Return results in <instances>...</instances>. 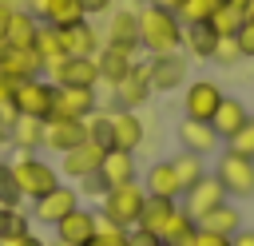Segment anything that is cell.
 <instances>
[{
	"label": "cell",
	"instance_id": "43",
	"mask_svg": "<svg viewBox=\"0 0 254 246\" xmlns=\"http://www.w3.org/2000/svg\"><path fill=\"white\" fill-rule=\"evenodd\" d=\"M234 44H238L242 60H254V24L250 20H242V28L234 32Z\"/></svg>",
	"mask_w": 254,
	"mask_h": 246
},
{
	"label": "cell",
	"instance_id": "12",
	"mask_svg": "<svg viewBox=\"0 0 254 246\" xmlns=\"http://www.w3.org/2000/svg\"><path fill=\"white\" fill-rule=\"evenodd\" d=\"M83 139H87L83 119H56V115L44 119V151H52V155H67V151L79 147Z\"/></svg>",
	"mask_w": 254,
	"mask_h": 246
},
{
	"label": "cell",
	"instance_id": "3",
	"mask_svg": "<svg viewBox=\"0 0 254 246\" xmlns=\"http://www.w3.org/2000/svg\"><path fill=\"white\" fill-rule=\"evenodd\" d=\"M214 179L222 183L226 198H250L254 194V159L222 147L218 151V163H214Z\"/></svg>",
	"mask_w": 254,
	"mask_h": 246
},
{
	"label": "cell",
	"instance_id": "23",
	"mask_svg": "<svg viewBox=\"0 0 254 246\" xmlns=\"http://www.w3.org/2000/svg\"><path fill=\"white\" fill-rule=\"evenodd\" d=\"M32 12L40 24H52V28H67V24L87 20L79 0H32Z\"/></svg>",
	"mask_w": 254,
	"mask_h": 246
},
{
	"label": "cell",
	"instance_id": "31",
	"mask_svg": "<svg viewBox=\"0 0 254 246\" xmlns=\"http://www.w3.org/2000/svg\"><path fill=\"white\" fill-rule=\"evenodd\" d=\"M32 52L40 56V63H44V71L48 67H56L67 52H64V36H60V28H52V24H40V32H36V44H32Z\"/></svg>",
	"mask_w": 254,
	"mask_h": 246
},
{
	"label": "cell",
	"instance_id": "40",
	"mask_svg": "<svg viewBox=\"0 0 254 246\" xmlns=\"http://www.w3.org/2000/svg\"><path fill=\"white\" fill-rule=\"evenodd\" d=\"M20 202H24V190L16 186V175L4 159V167H0V206H20Z\"/></svg>",
	"mask_w": 254,
	"mask_h": 246
},
{
	"label": "cell",
	"instance_id": "57",
	"mask_svg": "<svg viewBox=\"0 0 254 246\" xmlns=\"http://www.w3.org/2000/svg\"><path fill=\"white\" fill-rule=\"evenodd\" d=\"M0 4H16V0H0Z\"/></svg>",
	"mask_w": 254,
	"mask_h": 246
},
{
	"label": "cell",
	"instance_id": "42",
	"mask_svg": "<svg viewBox=\"0 0 254 246\" xmlns=\"http://www.w3.org/2000/svg\"><path fill=\"white\" fill-rule=\"evenodd\" d=\"M75 190H79V198H103V194H107V183H103V175H99V171H91V175H83V179H79V186H75Z\"/></svg>",
	"mask_w": 254,
	"mask_h": 246
},
{
	"label": "cell",
	"instance_id": "28",
	"mask_svg": "<svg viewBox=\"0 0 254 246\" xmlns=\"http://www.w3.org/2000/svg\"><path fill=\"white\" fill-rule=\"evenodd\" d=\"M0 67L12 75V79H32V75H44V63L32 48H0Z\"/></svg>",
	"mask_w": 254,
	"mask_h": 246
},
{
	"label": "cell",
	"instance_id": "14",
	"mask_svg": "<svg viewBox=\"0 0 254 246\" xmlns=\"http://www.w3.org/2000/svg\"><path fill=\"white\" fill-rule=\"evenodd\" d=\"M103 151H107V147H99V143L83 139L79 147H71L67 155H60V179H67V183H79L83 175L99 171V163H103Z\"/></svg>",
	"mask_w": 254,
	"mask_h": 246
},
{
	"label": "cell",
	"instance_id": "9",
	"mask_svg": "<svg viewBox=\"0 0 254 246\" xmlns=\"http://www.w3.org/2000/svg\"><path fill=\"white\" fill-rule=\"evenodd\" d=\"M91 111H99V99H95V87H60L52 91V111L56 119H87Z\"/></svg>",
	"mask_w": 254,
	"mask_h": 246
},
{
	"label": "cell",
	"instance_id": "5",
	"mask_svg": "<svg viewBox=\"0 0 254 246\" xmlns=\"http://www.w3.org/2000/svg\"><path fill=\"white\" fill-rule=\"evenodd\" d=\"M52 91L56 83L44 79V75H32V79H20L16 91H12V115H36V119H48L52 111Z\"/></svg>",
	"mask_w": 254,
	"mask_h": 246
},
{
	"label": "cell",
	"instance_id": "2",
	"mask_svg": "<svg viewBox=\"0 0 254 246\" xmlns=\"http://www.w3.org/2000/svg\"><path fill=\"white\" fill-rule=\"evenodd\" d=\"M8 167H12L16 186L24 190V198H28V202H32V198H40V194H48L56 183H64V179H60V171H56L48 159H40V151H12Z\"/></svg>",
	"mask_w": 254,
	"mask_h": 246
},
{
	"label": "cell",
	"instance_id": "48",
	"mask_svg": "<svg viewBox=\"0 0 254 246\" xmlns=\"http://www.w3.org/2000/svg\"><path fill=\"white\" fill-rule=\"evenodd\" d=\"M16 83H20V79H12V75L0 67V103H4V107L12 103V91H16Z\"/></svg>",
	"mask_w": 254,
	"mask_h": 246
},
{
	"label": "cell",
	"instance_id": "11",
	"mask_svg": "<svg viewBox=\"0 0 254 246\" xmlns=\"http://www.w3.org/2000/svg\"><path fill=\"white\" fill-rule=\"evenodd\" d=\"M111 95H115V107H123V111H139V107H147V99L155 95V91H151V79H147V63L135 60V67L111 87Z\"/></svg>",
	"mask_w": 254,
	"mask_h": 246
},
{
	"label": "cell",
	"instance_id": "51",
	"mask_svg": "<svg viewBox=\"0 0 254 246\" xmlns=\"http://www.w3.org/2000/svg\"><path fill=\"white\" fill-rule=\"evenodd\" d=\"M147 4H159V8H171V12L183 8V0H147Z\"/></svg>",
	"mask_w": 254,
	"mask_h": 246
},
{
	"label": "cell",
	"instance_id": "21",
	"mask_svg": "<svg viewBox=\"0 0 254 246\" xmlns=\"http://www.w3.org/2000/svg\"><path fill=\"white\" fill-rule=\"evenodd\" d=\"M99 175L107 186H123V183H135L139 179V163H135V151H119V147H107L103 151V163H99Z\"/></svg>",
	"mask_w": 254,
	"mask_h": 246
},
{
	"label": "cell",
	"instance_id": "59",
	"mask_svg": "<svg viewBox=\"0 0 254 246\" xmlns=\"http://www.w3.org/2000/svg\"><path fill=\"white\" fill-rule=\"evenodd\" d=\"M0 167H4V155H0Z\"/></svg>",
	"mask_w": 254,
	"mask_h": 246
},
{
	"label": "cell",
	"instance_id": "36",
	"mask_svg": "<svg viewBox=\"0 0 254 246\" xmlns=\"http://www.w3.org/2000/svg\"><path fill=\"white\" fill-rule=\"evenodd\" d=\"M222 4H226V0H183L179 20H183V24H206Z\"/></svg>",
	"mask_w": 254,
	"mask_h": 246
},
{
	"label": "cell",
	"instance_id": "32",
	"mask_svg": "<svg viewBox=\"0 0 254 246\" xmlns=\"http://www.w3.org/2000/svg\"><path fill=\"white\" fill-rule=\"evenodd\" d=\"M171 210H175V202L171 198H143V210H139V230H151V234H163V226H167V218H171Z\"/></svg>",
	"mask_w": 254,
	"mask_h": 246
},
{
	"label": "cell",
	"instance_id": "30",
	"mask_svg": "<svg viewBox=\"0 0 254 246\" xmlns=\"http://www.w3.org/2000/svg\"><path fill=\"white\" fill-rule=\"evenodd\" d=\"M214 44H218V32L210 24H183V52L190 60H210Z\"/></svg>",
	"mask_w": 254,
	"mask_h": 246
},
{
	"label": "cell",
	"instance_id": "56",
	"mask_svg": "<svg viewBox=\"0 0 254 246\" xmlns=\"http://www.w3.org/2000/svg\"><path fill=\"white\" fill-rule=\"evenodd\" d=\"M87 246H103V242H95V238H91V242H87Z\"/></svg>",
	"mask_w": 254,
	"mask_h": 246
},
{
	"label": "cell",
	"instance_id": "33",
	"mask_svg": "<svg viewBox=\"0 0 254 246\" xmlns=\"http://www.w3.org/2000/svg\"><path fill=\"white\" fill-rule=\"evenodd\" d=\"M171 167H175V175H179V186H183V190H187V186H194V183L206 175V159H202V155H190V151L171 155Z\"/></svg>",
	"mask_w": 254,
	"mask_h": 246
},
{
	"label": "cell",
	"instance_id": "16",
	"mask_svg": "<svg viewBox=\"0 0 254 246\" xmlns=\"http://www.w3.org/2000/svg\"><path fill=\"white\" fill-rule=\"evenodd\" d=\"M143 143H147V123H143V115L115 107V111H111V147H119V151H139Z\"/></svg>",
	"mask_w": 254,
	"mask_h": 246
},
{
	"label": "cell",
	"instance_id": "15",
	"mask_svg": "<svg viewBox=\"0 0 254 246\" xmlns=\"http://www.w3.org/2000/svg\"><path fill=\"white\" fill-rule=\"evenodd\" d=\"M95 222H99V210H87L83 202L67 214V218H60L52 230H56V242H67V246H87L91 238H95Z\"/></svg>",
	"mask_w": 254,
	"mask_h": 246
},
{
	"label": "cell",
	"instance_id": "10",
	"mask_svg": "<svg viewBox=\"0 0 254 246\" xmlns=\"http://www.w3.org/2000/svg\"><path fill=\"white\" fill-rule=\"evenodd\" d=\"M48 79L60 87H95L99 83L95 56H64L56 67H48Z\"/></svg>",
	"mask_w": 254,
	"mask_h": 246
},
{
	"label": "cell",
	"instance_id": "52",
	"mask_svg": "<svg viewBox=\"0 0 254 246\" xmlns=\"http://www.w3.org/2000/svg\"><path fill=\"white\" fill-rule=\"evenodd\" d=\"M8 115H12V107H4V103H0V127L8 123Z\"/></svg>",
	"mask_w": 254,
	"mask_h": 246
},
{
	"label": "cell",
	"instance_id": "29",
	"mask_svg": "<svg viewBox=\"0 0 254 246\" xmlns=\"http://www.w3.org/2000/svg\"><path fill=\"white\" fill-rule=\"evenodd\" d=\"M194 230H198V222H194V214L183 206V202H175V210H171V218H167V226H163V242H171V246H190L194 242Z\"/></svg>",
	"mask_w": 254,
	"mask_h": 246
},
{
	"label": "cell",
	"instance_id": "44",
	"mask_svg": "<svg viewBox=\"0 0 254 246\" xmlns=\"http://www.w3.org/2000/svg\"><path fill=\"white\" fill-rule=\"evenodd\" d=\"M190 246H230L226 234H210V230H194V242Z\"/></svg>",
	"mask_w": 254,
	"mask_h": 246
},
{
	"label": "cell",
	"instance_id": "18",
	"mask_svg": "<svg viewBox=\"0 0 254 246\" xmlns=\"http://www.w3.org/2000/svg\"><path fill=\"white\" fill-rule=\"evenodd\" d=\"M179 202H183V206H187V210L198 218V214H206L210 206L226 202V190H222V183L214 179V171H206V175H202L194 186H187V190H183V198H179Z\"/></svg>",
	"mask_w": 254,
	"mask_h": 246
},
{
	"label": "cell",
	"instance_id": "41",
	"mask_svg": "<svg viewBox=\"0 0 254 246\" xmlns=\"http://www.w3.org/2000/svg\"><path fill=\"white\" fill-rule=\"evenodd\" d=\"M222 147H230V151H238V155L254 159V115H250V119H246V123H242V127H238Z\"/></svg>",
	"mask_w": 254,
	"mask_h": 246
},
{
	"label": "cell",
	"instance_id": "54",
	"mask_svg": "<svg viewBox=\"0 0 254 246\" xmlns=\"http://www.w3.org/2000/svg\"><path fill=\"white\" fill-rule=\"evenodd\" d=\"M242 12H246V20H250V24H254V0H250V4H246V8H242Z\"/></svg>",
	"mask_w": 254,
	"mask_h": 246
},
{
	"label": "cell",
	"instance_id": "13",
	"mask_svg": "<svg viewBox=\"0 0 254 246\" xmlns=\"http://www.w3.org/2000/svg\"><path fill=\"white\" fill-rule=\"evenodd\" d=\"M175 139H179V151H190V155H214L218 147H222V139L214 135V127L210 123H202V119H187L183 115V123L175 127Z\"/></svg>",
	"mask_w": 254,
	"mask_h": 246
},
{
	"label": "cell",
	"instance_id": "1",
	"mask_svg": "<svg viewBox=\"0 0 254 246\" xmlns=\"http://www.w3.org/2000/svg\"><path fill=\"white\" fill-rule=\"evenodd\" d=\"M135 16H139V48L143 52H151V56L183 52V20H179V12L159 8V4H147Z\"/></svg>",
	"mask_w": 254,
	"mask_h": 246
},
{
	"label": "cell",
	"instance_id": "47",
	"mask_svg": "<svg viewBox=\"0 0 254 246\" xmlns=\"http://www.w3.org/2000/svg\"><path fill=\"white\" fill-rule=\"evenodd\" d=\"M79 4H83V16H103L115 8V0H79Z\"/></svg>",
	"mask_w": 254,
	"mask_h": 246
},
{
	"label": "cell",
	"instance_id": "60",
	"mask_svg": "<svg viewBox=\"0 0 254 246\" xmlns=\"http://www.w3.org/2000/svg\"><path fill=\"white\" fill-rule=\"evenodd\" d=\"M159 246H171V242H159Z\"/></svg>",
	"mask_w": 254,
	"mask_h": 246
},
{
	"label": "cell",
	"instance_id": "25",
	"mask_svg": "<svg viewBox=\"0 0 254 246\" xmlns=\"http://www.w3.org/2000/svg\"><path fill=\"white\" fill-rule=\"evenodd\" d=\"M194 222H198V230H210V234H226V238L242 230V214H238V202H230V198H226V202H218V206H210V210H206V214H198Z\"/></svg>",
	"mask_w": 254,
	"mask_h": 246
},
{
	"label": "cell",
	"instance_id": "35",
	"mask_svg": "<svg viewBox=\"0 0 254 246\" xmlns=\"http://www.w3.org/2000/svg\"><path fill=\"white\" fill-rule=\"evenodd\" d=\"M28 230H32V214L24 206H0V238L28 234Z\"/></svg>",
	"mask_w": 254,
	"mask_h": 246
},
{
	"label": "cell",
	"instance_id": "46",
	"mask_svg": "<svg viewBox=\"0 0 254 246\" xmlns=\"http://www.w3.org/2000/svg\"><path fill=\"white\" fill-rule=\"evenodd\" d=\"M0 246H48L44 238H36L32 230L28 234H12V238H0Z\"/></svg>",
	"mask_w": 254,
	"mask_h": 246
},
{
	"label": "cell",
	"instance_id": "17",
	"mask_svg": "<svg viewBox=\"0 0 254 246\" xmlns=\"http://www.w3.org/2000/svg\"><path fill=\"white\" fill-rule=\"evenodd\" d=\"M4 135H8V151H44V119L36 115H8Z\"/></svg>",
	"mask_w": 254,
	"mask_h": 246
},
{
	"label": "cell",
	"instance_id": "27",
	"mask_svg": "<svg viewBox=\"0 0 254 246\" xmlns=\"http://www.w3.org/2000/svg\"><path fill=\"white\" fill-rule=\"evenodd\" d=\"M246 119H250V107H246L242 99L226 95V99L218 103V111L210 115V127H214V135H218V139L226 143V139H230V135H234V131H238V127H242Z\"/></svg>",
	"mask_w": 254,
	"mask_h": 246
},
{
	"label": "cell",
	"instance_id": "19",
	"mask_svg": "<svg viewBox=\"0 0 254 246\" xmlns=\"http://www.w3.org/2000/svg\"><path fill=\"white\" fill-rule=\"evenodd\" d=\"M143 190L151 198H171V202L183 198V186H179V175H175L171 159H159V163H151L143 171Z\"/></svg>",
	"mask_w": 254,
	"mask_h": 246
},
{
	"label": "cell",
	"instance_id": "22",
	"mask_svg": "<svg viewBox=\"0 0 254 246\" xmlns=\"http://www.w3.org/2000/svg\"><path fill=\"white\" fill-rule=\"evenodd\" d=\"M107 16H111V20H107V36H103V44L139 52V16L127 12V8H111Z\"/></svg>",
	"mask_w": 254,
	"mask_h": 246
},
{
	"label": "cell",
	"instance_id": "7",
	"mask_svg": "<svg viewBox=\"0 0 254 246\" xmlns=\"http://www.w3.org/2000/svg\"><path fill=\"white\" fill-rule=\"evenodd\" d=\"M75 206H79V190H75V183H56L48 194L32 198V222L56 226V222H60V218H67Z\"/></svg>",
	"mask_w": 254,
	"mask_h": 246
},
{
	"label": "cell",
	"instance_id": "8",
	"mask_svg": "<svg viewBox=\"0 0 254 246\" xmlns=\"http://www.w3.org/2000/svg\"><path fill=\"white\" fill-rule=\"evenodd\" d=\"M222 99H226V91H222L214 79H187V83H183V115H187V119L210 123V115L218 111Z\"/></svg>",
	"mask_w": 254,
	"mask_h": 246
},
{
	"label": "cell",
	"instance_id": "26",
	"mask_svg": "<svg viewBox=\"0 0 254 246\" xmlns=\"http://www.w3.org/2000/svg\"><path fill=\"white\" fill-rule=\"evenodd\" d=\"M36 32H40V20L32 8H16L12 4V16H8V32H4V44L8 48H32L36 44Z\"/></svg>",
	"mask_w": 254,
	"mask_h": 246
},
{
	"label": "cell",
	"instance_id": "37",
	"mask_svg": "<svg viewBox=\"0 0 254 246\" xmlns=\"http://www.w3.org/2000/svg\"><path fill=\"white\" fill-rule=\"evenodd\" d=\"M83 127H87V139H91V143L111 147V111H91V115L83 119Z\"/></svg>",
	"mask_w": 254,
	"mask_h": 246
},
{
	"label": "cell",
	"instance_id": "50",
	"mask_svg": "<svg viewBox=\"0 0 254 246\" xmlns=\"http://www.w3.org/2000/svg\"><path fill=\"white\" fill-rule=\"evenodd\" d=\"M8 16H12V4H0V48H4V32H8Z\"/></svg>",
	"mask_w": 254,
	"mask_h": 246
},
{
	"label": "cell",
	"instance_id": "34",
	"mask_svg": "<svg viewBox=\"0 0 254 246\" xmlns=\"http://www.w3.org/2000/svg\"><path fill=\"white\" fill-rule=\"evenodd\" d=\"M242 20H246V12H242V4H234V0H226V4H222V8H218V12L210 16V20H206V24H210V28L218 32V36H234V32L242 28Z\"/></svg>",
	"mask_w": 254,
	"mask_h": 246
},
{
	"label": "cell",
	"instance_id": "6",
	"mask_svg": "<svg viewBox=\"0 0 254 246\" xmlns=\"http://www.w3.org/2000/svg\"><path fill=\"white\" fill-rule=\"evenodd\" d=\"M190 67H187V56L183 52H163V56H151L147 60V79H151V91L159 95H171L187 83Z\"/></svg>",
	"mask_w": 254,
	"mask_h": 246
},
{
	"label": "cell",
	"instance_id": "49",
	"mask_svg": "<svg viewBox=\"0 0 254 246\" xmlns=\"http://www.w3.org/2000/svg\"><path fill=\"white\" fill-rule=\"evenodd\" d=\"M230 246H254V230H238V234H230Z\"/></svg>",
	"mask_w": 254,
	"mask_h": 246
},
{
	"label": "cell",
	"instance_id": "45",
	"mask_svg": "<svg viewBox=\"0 0 254 246\" xmlns=\"http://www.w3.org/2000/svg\"><path fill=\"white\" fill-rule=\"evenodd\" d=\"M163 238L159 234H151V230H139V226H131V242L127 246H159Z\"/></svg>",
	"mask_w": 254,
	"mask_h": 246
},
{
	"label": "cell",
	"instance_id": "58",
	"mask_svg": "<svg viewBox=\"0 0 254 246\" xmlns=\"http://www.w3.org/2000/svg\"><path fill=\"white\" fill-rule=\"evenodd\" d=\"M52 246H67V242H52Z\"/></svg>",
	"mask_w": 254,
	"mask_h": 246
},
{
	"label": "cell",
	"instance_id": "39",
	"mask_svg": "<svg viewBox=\"0 0 254 246\" xmlns=\"http://www.w3.org/2000/svg\"><path fill=\"white\" fill-rule=\"evenodd\" d=\"M210 63H218V67H238L242 63V52H238L234 36H218V44L210 52Z\"/></svg>",
	"mask_w": 254,
	"mask_h": 246
},
{
	"label": "cell",
	"instance_id": "4",
	"mask_svg": "<svg viewBox=\"0 0 254 246\" xmlns=\"http://www.w3.org/2000/svg\"><path fill=\"white\" fill-rule=\"evenodd\" d=\"M143 198H147V190H143V183H139V179H135V183H123V186H107V194L99 198V214L131 230V226L139 222Z\"/></svg>",
	"mask_w": 254,
	"mask_h": 246
},
{
	"label": "cell",
	"instance_id": "53",
	"mask_svg": "<svg viewBox=\"0 0 254 246\" xmlns=\"http://www.w3.org/2000/svg\"><path fill=\"white\" fill-rule=\"evenodd\" d=\"M8 151V135H4V127H0V155Z\"/></svg>",
	"mask_w": 254,
	"mask_h": 246
},
{
	"label": "cell",
	"instance_id": "38",
	"mask_svg": "<svg viewBox=\"0 0 254 246\" xmlns=\"http://www.w3.org/2000/svg\"><path fill=\"white\" fill-rule=\"evenodd\" d=\"M95 242H103V246H127V242H131V230L99 214V222H95Z\"/></svg>",
	"mask_w": 254,
	"mask_h": 246
},
{
	"label": "cell",
	"instance_id": "20",
	"mask_svg": "<svg viewBox=\"0 0 254 246\" xmlns=\"http://www.w3.org/2000/svg\"><path fill=\"white\" fill-rule=\"evenodd\" d=\"M95 67H99V83H107V87H115L131 67H135V52H127V48H115V44H103L99 52H95Z\"/></svg>",
	"mask_w": 254,
	"mask_h": 246
},
{
	"label": "cell",
	"instance_id": "55",
	"mask_svg": "<svg viewBox=\"0 0 254 246\" xmlns=\"http://www.w3.org/2000/svg\"><path fill=\"white\" fill-rule=\"evenodd\" d=\"M234 4H242V8H246V4H250V0H234Z\"/></svg>",
	"mask_w": 254,
	"mask_h": 246
},
{
	"label": "cell",
	"instance_id": "24",
	"mask_svg": "<svg viewBox=\"0 0 254 246\" xmlns=\"http://www.w3.org/2000/svg\"><path fill=\"white\" fill-rule=\"evenodd\" d=\"M60 36H64V52L67 56H95L103 48V36H99V28L91 20L67 24V28H60Z\"/></svg>",
	"mask_w": 254,
	"mask_h": 246
}]
</instances>
